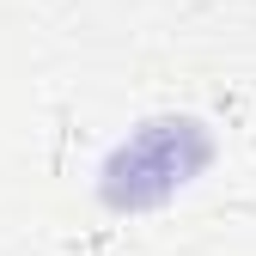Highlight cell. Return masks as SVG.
<instances>
[{
  "instance_id": "cell-1",
  "label": "cell",
  "mask_w": 256,
  "mask_h": 256,
  "mask_svg": "<svg viewBox=\"0 0 256 256\" xmlns=\"http://www.w3.org/2000/svg\"><path fill=\"white\" fill-rule=\"evenodd\" d=\"M214 158V140L196 116H158V122H140L110 158H104V202L116 214H140V208H158L171 202L183 183H196Z\"/></svg>"
}]
</instances>
